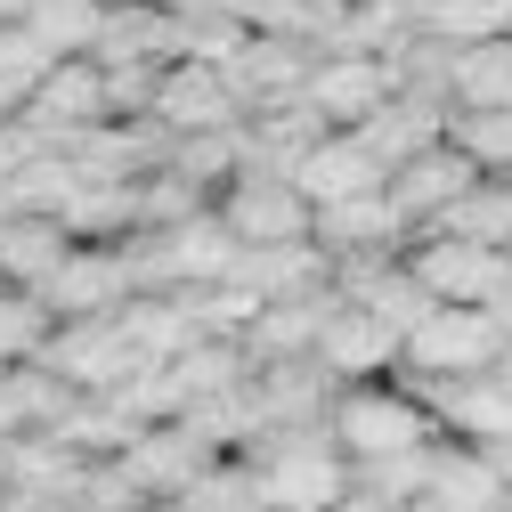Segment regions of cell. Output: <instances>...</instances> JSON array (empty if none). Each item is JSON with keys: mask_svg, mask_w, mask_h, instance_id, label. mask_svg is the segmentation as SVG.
Returning a JSON list of instances; mask_svg holds the SVG:
<instances>
[{"mask_svg": "<svg viewBox=\"0 0 512 512\" xmlns=\"http://www.w3.org/2000/svg\"><path fill=\"white\" fill-rule=\"evenodd\" d=\"M334 439H342L350 464H374V456H399V447L439 439V415L423 407V391H415L407 374L342 382V399H334Z\"/></svg>", "mask_w": 512, "mask_h": 512, "instance_id": "1", "label": "cell"}, {"mask_svg": "<svg viewBox=\"0 0 512 512\" xmlns=\"http://www.w3.org/2000/svg\"><path fill=\"white\" fill-rule=\"evenodd\" d=\"M512 358V334L496 309H472V301H439L423 326L407 334V366L399 374H423V382H464V374H496Z\"/></svg>", "mask_w": 512, "mask_h": 512, "instance_id": "2", "label": "cell"}, {"mask_svg": "<svg viewBox=\"0 0 512 512\" xmlns=\"http://www.w3.org/2000/svg\"><path fill=\"white\" fill-rule=\"evenodd\" d=\"M41 366L66 374L74 391H122V382L147 374V350H139V334H131V317L106 309V317H66V326L49 334Z\"/></svg>", "mask_w": 512, "mask_h": 512, "instance_id": "3", "label": "cell"}, {"mask_svg": "<svg viewBox=\"0 0 512 512\" xmlns=\"http://www.w3.org/2000/svg\"><path fill=\"white\" fill-rule=\"evenodd\" d=\"M415 277L431 285V301H472V309H496L512 293V252L504 244H472V236H447V228H423L407 244Z\"/></svg>", "mask_w": 512, "mask_h": 512, "instance_id": "4", "label": "cell"}, {"mask_svg": "<svg viewBox=\"0 0 512 512\" xmlns=\"http://www.w3.org/2000/svg\"><path fill=\"white\" fill-rule=\"evenodd\" d=\"M399 98V66L374 49H317V74H309V106L334 122V131H358L366 114H382Z\"/></svg>", "mask_w": 512, "mask_h": 512, "instance_id": "5", "label": "cell"}, {"mask_svg": "<svg viewBox=\"0 0 512 512\" xmlns=\"http://www.w3.org/2000/svg\"><path fill=\"white\" fill-rule=\"evenodd\" d=\"M33 293L57 309V326H66V317H106V309H122V301L139 293V277H131V252H122V244H74Z\"/></svg>", "mask_w": 512, "mask_h": 512, "instance_id": "6", "label": "cell"}, {"mask_svg": "<svg viewBox=\"0 0 512 512\" xmlns=\"http://www.w3.org/2000/svg\"><path fill=\"white\" fill-rule=\"evenodd\" d=\"M98 122H114V98H106V66L98 57H66L25 106V131L41 147H74L82 131H98Z\"/></svg>", "mask_w": 512, "mask_h": 512, "instance_id": "7", "label": "cell"}, {"mask_svg": "<svg viewBox=\"0 0 512 512\" xmlns=\"http://www.w3.org/2000/svg\"><path fill=\"white\" fill-rule=\"evenodd\" d=\"M309 74H317V49L293 41V33H252V41L228 57V82H236V98H244V122L309 98Z\"/></svg>", "mask_w": 512, "mask_h": 512, "instance_id": "8", "label": "cell"}, {"mask_svg": "<svg viewBox=\"0 0 512 512\" xmlns=\"http://www.w3.org/2000/svg\"><path fill=\"white\" fill-rule=\"evenodd\" d=\"M155 122H163L171 139H187V131H236V122H244V98H236L228 66L171 57V66H163V90H155Z\"/></svg>", "mask_w": 512, "mask_h": 512, "instance_id": "9", "label": "cell"}, {"mask_svg": "<svg viewBox=\"0 0 512 512\" xmlns=\"http://www.w3.org/2000/svg\"><path fill=\"white\" fill-rule=\"evenodd\" d=\"M220 220L244 244H301V236H317V204L301 196L293 179H277V171H244L220 196Z\"/></svg>", "mask_w": 512, "mask_h": 512, "instance_id": "10", "label": "cell"}, {"mask_svg": "<svg viewBox=\"0 0 512 512\" xmlns=\"http://www.w3.org/2000/svg\"><path fill=\"white\" fill-rule=\"evenodd\" d=\"M122 464H131V480H139L147 496H187V488H196V480L220 464V447H212L196 423H187V415H171V423H147V431L131 439V456H122Z\"/></svg>", "mask_w": 512, "mask_h": 512, "instance_id": "11", "label": "cell"}, {"mask_svg": "<svg viewBox=\"0 0 512 512\" xmlns=\"http://www.w3.org/2000/svg\"><path fill=\"white\" fill-rule=\"evenodd\" d=\"M317 358H326L342 382H382V374L407 366V334L391 326V317H374V309L342 301V309L326 317V342H317Z\"/></svg>", "mask_w": 512, "mask_h": 512, "instance_id": "12", "label": "cell"}, {"mask_svg": "<svg viewBox=\"0 0 512 512\" xmlns=\"http://www.w3.org/2000/svg\"><path fill=\"white\" fill-rule=\"evenodd\" d=\"M480 179H488V171H480L456 139H439V147H423V155H407V163L391 171V196H399V212H407L415 228H431L456 196H472Z\"/></svg>", "mask_w": 512, "mask_h": 512, "instance_id": "13", "label": "cell"}, {"mask_svg": "<svg viewBox=\"0 0 512 512\" xmlns=\"http://www.w3.org/2000/svg\"><path fill=\"white\" fill-rule=\"evenodd\" d=\"M423 228L399 212L391 187H374V196H350V204H317V244L326 252H407Z\"/></svg>", "mask_w": 512, "mask_h": 512, "instance_id": "14", "label": "cell"}, {"mask_svg": "<svg viewBox=\"0 0 512 512\" xmlns=\"http://www.w3.org/2000/svg\"><path fill=\"white\" fill-rule=\"evenodd\" d=\"M342 309L334 285H317V293H293V301H269L261 309V326L244 334V358L252 366H285V358H317V342H326V317Z\"/></svg>", "mask_w": 512, "mask_h": 512, "instance_id": "15", "label": "cell"}, {"mask_svg": "<svg viewBox=\"0 0 512 512\" xmlns=\"http://www.w3.org/2000/svg\"><path fill=\"white\" fill-rule=\"evenodd\" d=\"M293 187H301L309 204H350V196H374V187H391V171L366 155L358 131H326V139H317V147L293 163Z\"/></svg>", "mask_w": 512, "mask_h": 512, "instance_id": "16", "label": "cell"}, {"mask_svg": "<svg viewBox=\"0 0 512 512\" xmlns=\"http://www.w3.org/2000/svg\"><path fill=\"white\" fill-rule=\"evenodd\" d=\"M431 496H439L447 512H504V504H512V488H504L496 456H488V447H472V439H439Z\"/></svg>", "mask_w": 512, "mask_h": 512, "instance_id": "17", "label": "cell"}, {"mask_svg": "<svg viewBox=\"0 0 512 512\" xmlns=\"http://www.w3.org/2000/svg\"><path fill=\"white\" fill-rule=\"evenodd\" d=\"M66 252H74V236H66L57 212H9L0 220V277L9 285H41Z\"/></svg>", "mask_w": 512, "mask_h": 512, "instance_id": "18", "label": "cell"}, {"mask_svg": "<svg viewBox=\"0 0 512 512\" xmlns=\"http://www.w3.org/2000/svg\"><path fill=\"white\" fill-rule=\"evenodd\" d=\"M447 98H456V114H496V106H512V33L456 49V66H447Z\"/></svg>", "mask_w": 512, "mask_h": 512, "instance_id": "19", "label": "cell"}, {"mask_svg": "<svg viewBox=\"0 0 512 512\" xmlns=\"http://www.w3.org/2000/svg\"><path fill=\"white\" fill-rule=\"evenodd\" d=\"M244 382H252V358H244V342H196L187 358H171L179 415H187V407H212V399H228V391H244Z\"/></svg>", "mask_w": 512, "mask_h": 512, "instance_id": "20", "label": "cell"}, {"mask_svg": "<svg viewBox=\"0 0 512 512\" xmlns=\"http://www.w3.org/2000/svg\"><path fill=\"white\" fill-rule=\"evenodd\" d=\"M431 228H447V236H472V244H504L512 252V179H480L472 187V196H456V204H447Z\"/></svg>", "mask_w": 512, "mask_h": 512, "instance_id": "21", "label": "cell"}, {"mask_svg": "<svg viewBox=\"0 0 512 512\" xmlns=\"http://www.w3.org/2000/svg\"><path fill=\"white\" fill-rule=\"evenodd\" d=\"M57 334V309L33 293V285H0V366H25L41 358Z\"/></svg>", "mask_w": 512, "mask_h": 512, "instance_id": "22", "label": "cell"}, {"mask_svg": "<svg viewBox=\"0 0 512 512\" xmlns=\"http://www.w3.org/2000/svg\"><path fill=\"white\" fill-rule=\"evenodd\" d=\"M423 33L447 49L496 41V33H512V0H423Z\"/></svg>", "mask_w": 512, "mask_h": 512, "instance_id": "23", "label": "cell"}, {"mask_svg": "<svg viewBox=\"0 0 512 512\" xmlns=\"http://www.w3.org/2000/svg\"><path fill=\"white\" fill-rule=\"evenodd\" d=\"M431 472H439V439L358 464V488H366V496H382V504H415V496H431Z\"/></svg>", "mask_w": 512, "mask_h": 512, "instance_id": "24", "label": "cell"}, {"mask_svg": "<svg viewBox=\"0 0 512 512\" xmlns=\"http://www.w3.org/2000/svg\"><path fill=\"white\" fill-rule=\"evenodd\" d=\"M17 25H33L57 57H90V49H98L106 9H98V0H33V17H17Z\"/></svg>", "mask_w": 512, "mask_h": 512, "instance_id": "25", "label": "cell"}, {"mask_svg": "<svg viewBox=\"0 0 512 512\" xmlns=\"http://www.w3.org/2000/svg\"><path fill=\"white\" fill-rule=\"evenodd\" d=\"M212 204H220L212 187H196V179H179L171 163L139 179V228H179V220H196V212H212Z\"/></svg>", "mask_w": 512, "mask_h": 512, "instance_id": "26", "label": "cell"}, {"mask_svg": "<svg viewBox=\"0 0 512 512\" xmlns=\"http://www.w3.org/2000/svg\"><path fill=\"white\" fill-rule=\"evenodd\" d=\"M456 139L480 171H496V179H512V106H496V114H456Z\"/></svg>", "mask_w": 512, "mask_h": 512, "instance_id": "27", "label": "cell"}, {"mask_svg": "<svg viewBox=\"0 0 512 512\" xmlns=\"http://www.w3.org/2000/svg\"><path fill=\"white\" fill-rule=\"evenodd\" d=\"M25 106H33V90H25V82H17L9 66H0V122H17Z\"/></svg>", "mask_w": 512, "mask_h": 512, "instance_id": "28", "label": "cell"}, {"mask_svg": "<svg viewBox=\"0 0 512 512\" xmlns=\"http://www.w3.org/2000/svg\"><path fill=\"white\" fill-rule=\"evenodd\" d=\"M334 512H399V504H382V496H366V488H350V496H342Z\"/></svg>", "mask_w": 512, "mask_h": 512, "instance_id": "29", "label": "cell"}, {"mask_svg": "<svg viewBox=\"0 0 512 512\" xmlns=\"http://www.w3.org/2000/svg\"><path fill=\"white\" fill-rule=\"evenodd\" d=\"M139 512H204L196 496H155V504H139Z\"/></svg>", "mask_w": 512, "mask_h": 512, "instance_id": "30", "label": "cell"}, {"mask_svg": "<svg viewBox=\"0 0 512 512\" xmlns=\"http://www.w3.org/2000/svg\"><path fill=\"white\" fill-rule=\"evenodd\" d=\"M488 456H496V472H504V488H512V439H488Z\"/></svg>", "mask_w": 512, "mask_h": 512, "instance_id": "31", "label": "cell"}, {"mask_svg": "<svg viewBox=\"0 0 512 512\" xmlns=\"http://www.w3.org/2000/svg\"><path fill=\"white\" fill-rule=\"evenodd\" d=\"M17 17H33V0H0V25H17Z\"/></svg>", "mask_w": 512, "mask_h": 512, "instance_id": "32", "label": "cell"}, {"mask_svg": "<svg viewBox=\"0 0 512 512\" xmlns=\"http://www.w3.org/2000/svg\"><path fill=\"white\" fill-rule=\"evenodd\" d=\"M399 512H447V504H439V496H415V504H399Z\"/></svg>", "mask_w": 512, "mask_h": 512, "instance_id": "33", "label": "cell"}, {"mask_svg": "<svg viewBox=\"0 0 512 512\" xmlns=\"http://www.w3.org/2000/svg\"><path fill=\"white\" fill-rule=\"evenodd\" d=\"M496 317H504V334H512V293H504V301H496Z\"/></svg>", "mask_w": 512, "mask_h": 512, "instance_id": "34", "label": "cell"}, {"mask_svg": "<svg viewBox=\"0 0 512 512\" xmlns=\"http://www.w3.org/2000/svg\"><path fill=\"white\" fill-rule=\"evenodd\" d=\"M244 512H293V504H244Z\"/></svg>", "mask_w": 512, "mask_h": 512, "instance_id": "35", "label": "cell"}]
</instances>
